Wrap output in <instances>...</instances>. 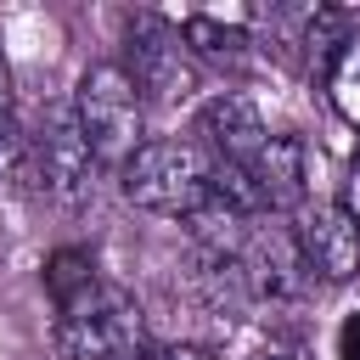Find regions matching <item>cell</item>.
I'll return each mask as SVG.
<instances>
[{
    "label": "cell",
    "mask_w": 360,
    "mask_h": 360,
    "mask_svg": "<svg viewBox=\"0 0 360 360\" xmlns=\"http://www.w3.org/2000/svg\"><path fill=\"white\" fill-rule=\"evenodd\" d=\"M51 309V338L62 360H146V315L118 281L96 276Z\"/></svg>",
    "instance_id": "6da1fadb"
},
{
    "label": "cell",
    "mask_w": 360,
    "mask_h": 360,
    "mask_svg": "<svg viewBox=\"0 0 360 360\" xmlns=\"http://www.w3.org/2000/svg\"><path fill=\"white\" fill-rule=\"evenodd\" d=\"M124 197L158 219H197L214 197H219V180H214V158L191 141V135H158L146 141L124 169Z\"/></svg>",
    "instance_id": "7a4b0ae2"
},
{
    "label": "cell",
    "mask_w": 360,
    "mask_h": 360,
    "mask_svg": "<svg viewBox=\"0 0 360 360\" xmlns=\"http://www.w3.org/2000/svg\"><path fill=\"white\" fill-rule=\"evenodd\" d=\"M73 118L101 169H124L146 146V90L129 62H90L73 84Z\"/></svg>",
    "instance_id": "3957f363"
},
{
    "label": "cell",
    "mask_w": 360,
    "mask_h": 360,
    "mask_svg": "<svg viewBox=\"0 0 360 360\" xmlns=\"http://www.w3.org/2000/svg\"><path fill=\"white\" fill-rule=\"evenodd\" d=\"M34 141V174H39V191L56 197V202H84L90 186H96V152L73 118V101L68 107H45L39 129L28 135Z\"/></svg>",
    "instance_id": "277c9868"
},
{
    "label": "cell",
    "mask_w": 360,
    "mask_h": 360,
    "mask_svg": "<svg viewBox=\"0 0 360 360\" xmlns=\"http://www.w3.org/2000/svg\"><path fill=\"white\" fill-rule=\"evenodd\" d=\"M292 242L304 253L309 281L343 287V281L360 276V225L349 219L343 202H304L298 219H292Z\"/></svg>",
    "instance_id": "5b68a950"
},
{
    "label": "cell",
    "mask_w": 360,
    "mask_h": 360,
    "mask_svg": "<svg viewBox=\"0 0 360 360\" xmlns=\"http://www.w3.org/2000/svg\"><path fill=\"white\" fill-rule=\"evenodd\" d=\"M191 141L214 158V169L242 174V169L259 158V146L270 141V129H264V118H259V107H253L248 96L219 90V96H208V101L197 107V129H191Z\"/></svg>",
    "instance_id": "8992f818"
},
{
    "label": "cell",
    "mask_w": 360,
    "mask_h": 360,
    "mask_svg": "<svg viewBox=\"0 0 360 360\" xmlns=\"http://www.w3.org/2000/svg\"><path fill=\"white\" fill-rule=\"evenodd\" d=\"M129 73H135L141 90H158V96H186V90H191L186 45H180V34H169V28H146V39L135 45Z\"/></svg>",
    "instance_id": "52a82bcc"
},
{
    "label": "cell",
    "mask_w": 360,
    "mask_h": 360,
    "mask_svg": "<svg viewBox=\"0 0 360 360\" xmlns=\"http://www.w3.org/2000/svg\"><path fill=\"white\" fill-rule=\"evenodd\" d=\"M326 101H332V112L349 124V129H360V34H349L343 45H338V56L326 62Z\"/></svg>",
    "instance_id": "ba28073f"
},
{
    "label": "cell",
    "mask_w": 360,
    "mask_h": 360,
    "mask_svg": "<svg viewBox=\"0 0 360 360\" xmlns=\"http://www.w3.org/2000/svg\"><path fill=\"white\" fill-rule=\"evenodd\" d=\"M0 186L6 191H39V174H34V141L0 118Z\"/></svg>",
    "instance_id": "9c48e42d"
},
{
    "label": "cell",
    "mask_w": 360,
    "mask_h": 360,
    "mask_svg": "<svg viewBox=\"0 0 360 360\" xmlns=\"http://www.w3.org/2000/svg\"><path fill=\"white\" fill-rule=\"evenodd\" d=\"M180 39L197 45L202 56H242V45H248V34L231 28V22H219V17H186L180 22Z\"/></svg>",
    "instance_id": "30bf717a"
},
{
    "label": "cell",
    "mask_w": 360,
    "mask_h": 360,
    "mask_svg": "<svg viewBox=\"0 0 360 360\" xmlns=\"http://www.w3.org/2000/svg\"><path fill=\"white\" fill-rule=\"evenodd\" d=\"M343 208H349V219L360 225V146H354V158H349V169H343V197H338Z\"/></svg>",
    "instance_id": "8fae6325"
},
{
    "label": "cell",
    "mask_w": 360,
    "mask_h": 360,
    "mask_svg": "<svg viewBox=\"0 0 360 360\" xmlns=\"http://www.w3.org/2000/svg\"><path fill=\"white\" fill-rule=\"evenodd\" d=\"M338 360H360V309H349L338 326Z\"/></svg>",
    "instance_id": "7c38bea8"
},
{
    "label": "cell",
    "mask_w": 360,
    "mask_h": 360,
    "mask_svg": "<svg viewBox=\"0 0 360 360\" xmlns=\"http://www.w3.org/2000/svg\"><path fill=\"white\" fill-rule=\"evenodd\" d=\"M158 360H219L214 349H202V343H174V349H163Z\"/></svg>",
    "instance_id": "4fadbf2b"
},
{
    "label": "cell",
    "mask_w": 360,
    "mask_h": 360,
    "mask_svg": "<svg viewBox=\"0 0 360 360\" xmlns=\"http://www.w3.org/2000/svg\"><path fill=\"white\" fill-rule=\"evenodd\" d=\"M0 118H11V68L0 56Z\"/></svg>",
    "instance_id": "5bb4252c"
},
{
    "label": "cell",
    "mask_w": 360,
    "mask_h": 360,
    "mask_svg": "<svg viewBox=\"0 0 360 360\" xmlns=\"http://www.w3.org/2000/svg\"><path fill=\"white\" fill-rule=\"evenodd\" d=\"M259 360H292V354H259Z\"/></svg>",
    "instance_id": "9a60e30c"
}]
</instances>
